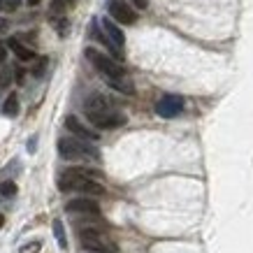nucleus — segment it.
I'll list each match as a JSON object with an SVG mask.
<instances>
[{
	"instance_id": "f257e3e1",
	"label": "nucleus",
	"mask_w": 253,
	"mask_h": 253,
	"mask_svg": "<svg viewBox=\"0 0 253 253\" xmlns=\"http://www.w3.org/2000/svg\"><path fill=\"white\" fill-rule=\"evenodd\" d=\"M84 56L91 61V65L95 70H98L102 77L107 79V84L114 88V91L123 93V95H132L135 93V86H132V82L128 79V75H126V70L119 65V63L114 61V58H109V56H105L102 51H98V49H93V46H88L84 51Z\"/></svg>"
},
{
	"instance_id": "f03ea898",
	"label": "nucleus",
	"mask_w": 253,
	"mask_h": 253,
	"mask_svg": "<svg viewBox=\"0 0 253 253\" xmlns=\"http://www.w3.org/2000/svg\"><path fill=\"white\" fill-rule=\"evenodd\" d=\"M84 114L100 130L121 128V126H126V121H128L126 114H121L119 109L112 107V102H109L105 95H100V93H93L91 98L84 102Z\"/></svg>"
},
{
	"instance_id": "7ed1b4c3",
	"label": "nucleus",
	"mask_w": 253,
	"mask_h": 253,
	"mask_svg": "<svg viewBox=\"0 0 253 253\" xmlns=\"http://www.w3.org/2000/svg\"><path fill=\"white\" fill-rule=\"evenodd\" d=\"M58 154L65 161H100V151L95 149V144L82 137H61Z\"/></svg>"
},
{
	"instance_id": "20e7f679",
	"label": "nucleus",
	"mask_w": 253,
	"mask_h": 253,
	"mask_svg": "<svg viewBox=\"0 0 253 253\" xmlns=\"http://www.w3.org/2000/svg\"><path fill=\"white\" fill-rule=\"evenodd\" d=\"M58 188L63 193H84V195H105V186L100 184L98 179H91V176L77 174L72 169H65L61 176H58Z\"/></svg>"
},
{
	"instance_id": "39448f33",
	"label": "nucleus",
	"mask_w": 253,
	"mask_h": 253,
	"mask_svg": "<svg viewBox=\"0 0 253 253\" xmlns=\"http://www.w3.org/2000/svg\"><path fill=\"white\" fill-rule=\"evenodd\" d=\"M79 242L86 251L91 253H116V244L105 235L102 230H95V228H82L79 230Z\"/></svg>"
},
{
	"instance_id": "423d86ee",
	"label": "nucleus",
	"mask_w": 253,
	"mask_h": 253,
	"mask_svg": "<svg viewBox=\"0 0 253 253\" xmlns=\"http://www.w3.org/2000/svg\"><path fill=\"white\" fill-rule=\"evenodd\" d=\"M184 98L176 95V93H165L158 102H156V114L163 116V119H174L176 114L184 112Z\"/></svg>"
},
{
	"instance_id": "0eeeda50",
	"label": "nucleus",
	"mask_w": 253,
	"mask_h": 253,
	"mask_svg": "<svg viewBox=\"0 0 253 253\" xmlns=\"http://www.w3.org/2000/svg\"><path fill=\"white\" fill-rule=\"evenodd\" d=\"M65 211L72 216H88V218H98L100 205L93 198H75L65 202Z\"/></svg>"
},
{
	"instance_id": "6e6552de",
	"label": "nucleus",
	"mask_w": 253,
	"mask_h": 253,
	"mask_svg": "<svg viewBox=\"0 0 253 253\" xmlns=\"http://www.w3.org/2000/svg\"><path fill=\"white\" fill-rule=\"evenodd\" d=\"M107 9H109V19H114V21L123 23V26H132L137 21V12L126 0H109Z\"/></svg>"
},
{
	"instance_id": "1a4fd4ad",
	"label": "nucleus",
	"mask_w": 253,
	"mask_h": 253,
	"mask_svg": "<svg viewBox=\"0 0 253 253\" xmlns=\"http://www.w3.org/2000/svg\"><path fill=\"white\" fill-rule=\"evenodd\" d=\"M100 26H102V31H105V35L109 38V42L119 49V51H123V44H126V35H123V31L116 26L114 19H109V16H105L102 21H100Z\"/></svg>"
},
{
	"instance_id": "9d476101",
	"label": "nucleus",
	"mask_w": 253,
	"mask_h": 253,
	"mask_svg": "<svg viewBox=\"0 0 253 253\" xmlns=\"http://www.w3.org/2000/svg\"><path fill=\"white\" fill-rule=\"evenodd\" d=\"M65 128H68L75 137L88 139V142H98V132L91 130V128H86V126L79 121L77 116H68V119H65Z\"/></svg>"
},
{
	"instance_id": "9b49d317",
	"label": "nucleus",
	"mask_w": 253,
	"mask_h": 253,
	"mask_svg": "<svg viewBox=\"0 0 253 253\" xmlns=\"http://www.w3.org/2000/svg\"><path fill=\"white\" fill-rule=\"evenodd\" d=\"M7 46L12 49V54L19 58V61H23V63H31V61H35L38 56H35V51L33 49H28V46L23 44L19 38H9L7 40Z\"/></svg>"
},
{
	"instance_id": "f8f14e48",
	"label": "nucleus",
	"mask_w": 253,
	"mask_h": 253,
	"mask_svg": "<svg viewBox=\"0 0 253 253\" xmlns=\"http://www.w3.org/2000/svg\"><path fill=\"white\" fill-rule=\"evenodd\" d=\"M91 35H93L95 40H98V42H102V44L107 46V49L116 56V58H119V56L123 54V51H119V49H116V46L112 44V42H109V38L105 35V31H100V26H98V21H95V19H93V23H91Z\"/></svg>"
},
{
	"instance_id": "ddd939ff",
	"label": "nucleus",
	"mask_w": 253,
	"mask_h": 253,
	"mask_svg": "<svg viewBox=\"0 0 253 253\" xmlns=\"http://www.w3.org/2000/svg\"><path fill=\"white\" fill-rule=\"evenodd\" d=\"M2 114L5 116H16L19 114V98H16V93H9L7 100L2 102Z\"/></svg>"
},
{
	"instance_id": "4468645a",
	"label": "nucleus",
	"mask_w": 253,
	"mask_h": 253,
	"mask_svg": "<svg viewBox=\"0 0 253 253\" xmlns=\"http://www.w3.org/2000/svg\"><path fill=\"white\" fill-rule=\"evenodd\" d=\"M51 228H54V237H56V242H58V246H61V249H68V237H65V225H63L61 218H56V221L51 223Z\"/></svg>"
},
{
	"instance_id": "2eb2a0df",
	"label": "nucleus",
	"mask_w": 253,
	"mask_h": 253,
	"mask_svg": "<svg viewBox=\"0 0 253 253\" xmlns=\"http://www.w3.org/2000/svg\"><path fill=\"white\" fill-rule=\"evenodd\" d=\"M75 2H77V0H51L49 9H51V14H65L68 9L75 7Z\"/></svg>"
},
{
	"instance_id": "dca6fc26",
	"label": "nucleus",
	"mask_w": 253,
	"mask_h": 253,
	"mask_svg": "<svg viewBox=\"0 0 253 253\" xmlns=\"http://www.w3.org/2000/svg\"><path fill=\"white\" fill-rule=\"evenodd\" d=\"M16 193H19V188H16V184L14 181H2V184H0V200H12L16 195Z\"/></svg>"
},
{
	"instance_id": "f3484780",
	"label": "nucleus",
	"mask_w": 253,
	"mask_h": 253,
	"mask_svg": "<svg viewBox=\"0 0 253 253\" xmlns=\"http://www.w3.org/2000/svg\"><path fill=\"white\" fill-rule=\"evenodd\" d=\"M9 82H12V70L2 68V70H0V91H2V88H7Z\"/></svg>"
},
{
	"instance_id": "a211bd4d",
	"label": "nucleus",
	"mask_w": 253,
	"mask_h": 253,
	"mask_svg": "<svg viewBox=\"0 0 253 253\" xmlns=\"http://www.w3.org/2000/svg\"><path fill=\"white\" fill-rule=\"evenodd\" d=\"M21 5V0H2V9H7V12H16Z\"/></svg>"
},
{
	"instance_id": "6ab92c4d",
	"label": "nucleus",
	"mask_w": 253,
	"mask_h": 253,
	"mask_svg": "<svg viewBox=\"0 0 253 253\" xmlns=\"http://www.w3.org/2000/svg\"><path fill=\"white\" fill-rule=\"evenodd\" d=\"M54 26H56V31L61 33V35H65V33H68V21H65V19H58V21H54Z\"/></svg>"
},
{
	"instance_id": "aec40b11",
	"label": "nucleus",
	"mask_w": 253,
	"mask_h": 253,
	"mask_svg": "<svg viewBox=\"0 0 253 253\" xmlns=\"http://www.w3.org/2000/svg\"><path fill=\"white\" fill-rule=\"evenodd\" d=\"M40 249V242H35V244H31V246H23V253H35Z\"/></svg>"
},
{
	"instance_id": "412c9836",
	"label": "nucleus",
	"mask_w": 253,
	"mask_h": 253,
	"mask_svg": "<svg viewBox=\"0 0 253 253\" xmlns=\"http://www.w3.org/2000/svg\"><path fill=\"white\" fill-rule=\"evenodd\" d=\"M35 142H38V137H31V142H28V151H35Z\"/></svg>"
},
{
	"instance_id": "4be33fe9",
	"label": "nucleus",
	"mask_w": 253,
	"mask_h": 253,
	"mask_svg": "<svg viewBox=\"0 0 253 253\" xmlns=\"http://www.w3.org/2000/svg\"><path fill=\"white\" fill-rule=\"evenodd\" d=\"M132 2H135V5H137L139 9H144V7H146V0H132Z\"/></svg>"
},
{
	"instance_id": "5701e85b",
	"label": "nucleus",
	"mask_w": 253,
	"mask_h": 253,
	"mask_svg": "<svg viewBox=\"0 0 253 253\" xmlns=\"http://www.w3.org/2000/svg\"><path fill=\"white\" fill-rule=\"evenodd\" d=\"M7 31V21H0V33Z\"/></svg>"
},
{
	"instance_id": "b1692460",
	"label": "nucleus",
	"mask_w": 253,
	"mask_h": 253,
	"mask_svg": "<svg viewBox=\"0 0 253 253\" xmlns=\"http://www.w3.org/2000/svg\"><path fill=\"white\" fill-rule=\"evenodd\" d=\"M28 5H40V0H26Z\"/></svg>"
},
{
	"instance_id": "393cba45",
	"label": "nucleus",
	"mask_w": 253,
	"mask_h": 253,
	"mask_svg": "<svg viewBox=\"0 0 253 253\" xmlns=\"http://www.w3.org/2000/svg\"><path fill=\"white\" fill-rule=\"evenodd\" d=\"M2 225H5V216L0 214V228H2Z\"/></svg>"
}]
</instances>
